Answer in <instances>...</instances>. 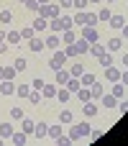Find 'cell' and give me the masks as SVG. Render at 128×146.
Returning <instances> with one entry per match:
<instances>
[{"label":"cell","mask_w":128,"mask_h":146,"mask_svg":"<svg viewBox=\"0 0 128 146\" xmlns=\"http://www.w3.org/2000/svg\"><path fill=\"white\" fill-rule=\"evenodd\" d=\"M5 36H8V33H5V31L0 28V41H5Z\"/></svg>","instance_id":"obj_56"},{"label":"cell","mask_w":128,"mask_h":146,"mask_svg":"<svg viewBox=\"0 0 128 146\" xmlns=\"http://www.w3.org/2000/svg\"><path fill=\"white\" fill-rule=\"evenodd\" d=\"M26 115H23V110L21 108H10V121H23Z\"/></svg>","instance_id":"obj_41"},{"label":"cell","mask_w":128,"mask_h":146,"mask_svg":"<svg viewBox=\"0 0 128 146\" xmlns=\"http://www.w3.org/2000/svg\"><path fill=\"white\" fill-rule=\"evenodd\" d=\"M105 80L108 82H118L121 80V69L118 67H105Z\"/></svg>","instance_id":"obj_14"},{"label":"cell","mask_w":128,"mask_h":146,"mask_svg":"<svg viewBox=\"0 0 128 146\" xmlns=\"http://www.w3.org/2000/svg\"><path fill=\"white\" fill-rule=\"evenodd\" d=\"M56 5H59V8H72V0H59Z\"/></svg>","instance_id":"obj_52"},{"label":"cell","mask_w":128,"mask_h":146,"mask_svg":"<svg viewBox=\"0 0 128 146\" xmlns=\"http://www.w3.org/2000/svg\"><path fill=\"white\" fill-rule=\"evenodd\" d=\"M31 28H33L36 33H44V31L49 28V18H44V15H36V21L31 23Z\"/></svg>","instance_id":"obj_7"},{"label":"cell","mask_w":128,"mask_h":146,"mask_svg":"<svg viewBox=\"0 0 128 146\" xmlns=\"http://www.w3.org/2000/svg\"><path fill=\"white\" fill-rule=\"evenodd\" d=\"M72 21H74V26H87V10H77L74 15H72Z\"/></svg>","instance_id":"obj_15"},{"label":"cell","mask_w":128,"mask_h":146,"mask_svg":"<svg viewBox=\"0 0 128 146\" xmlns=\"http://www.w3.org/2000/svg\"><path fill=\"white\" fill-rule=\"evenodd\" d=\"M123 49V38H118V36H113L108 44H105V51H110V54H115V51H121Z\"/></svg>","instance_id":"obj_9"},{"label":"cell","mask_w":128,"mask_h":146,"mask_svg":"<svg viewBox=\"0 0 128 146\" xmlns=\"http://www.w3.org/2000/svg\"><path fill=\"white\" fill-rule=\"evenodd\" d=\"M13 131H15V128H13V123H8V121H5V123H0V139H10V136H13Z\"/></svg>","instance_id":"obj_22"},{"label":"cell","mask_w":128,"mask_h":146,"mask_svg":"<svg viewBox=\"0 0 128 146\" xmlns=\"http://www.w3.org/2000/svg\"><path fill=\"white\" fill-rule=\"evenodd\" d=\"M108 23H110V28H115V31H118V28H123V26H126V18H123V15H110V21H108Z\"/></svg>","instance_id":"obj_23"},{"label":"cell","mask_w":128,"mask_h":146,"mask_svg":"<svg viewBox=\"0 0 128 146\" xmlns=\"http://www.w3.org/2000/svg\"><path fill=\"white\" fill-rule=\"evenodd\" d=\"M28 49H31V51H36V54H41V51L46 49V44H44V38H41V36L36 33V36H33V38L28 41Z\"/></svg>","instance_id":"obj_8"},{"label":"cell","mask_w":128,"mask_h":146,"mask_svg":"<svg viewBox=\"0 0 128 146\" xmlns=\"http://www.w3.org/2000/svg\"><path fill=\"white\" fill-rule=\"evenodd\" d=\"M44 44H46V49L56 51V49H62V36H59V33H51V36L44 38Z\"/></svg>","instance_id":"obj_6"},{"label":"cell","mask_w":128,"mask_h":146,"mask_svg":"<svg viewBox=\"0 0 128 146\" xmlns=\"http://www.w3.org/2000/svg\"><path fill=\"white\" fill-rule=\"evenodd\" d=\"M64 87H67V90H69V92H72V95H74V92H77V90H80V87H82V85H80V80H77V77H69V82H67V85H64Z\"/></svg>","instance_id":"obj_31"},{"label":"cell","mask_w":128,"mask_h":146,"mask_svg":"<svg viewBox=\"0 0 128 146\" xmlns=\"http://www.w3.org/2000/svg\"><path fill=\"white\" fill-rule=\"evenodd\" d=\"M82 38L90 41V44H95V41H100V33H97V28H92V26H82Z\"/></svg>","instance_id":"obj_4"},{"label":"cell","mask_w":128,"mask_h":146,"mask_svg":"<svg viewBox=\"0 0 128 146\" xmlns=\"http://www.w3.org/2000/svg\"><path fill=\"white\" fill-rule=\"evenodd\" d=\"M26 8H28V10H33V13H38V8H41V5H38V0H26Z\"/></svg>","instance_id":"obj_47"},{"label":"cell","mask_w":128,"mask_h":146,"mask_svg":"<svg viewBox=\"0 0 128 146\" xmlns=\"http://www.w3.org/2000/svg\"><path fill=\"white\" fill-rule=\"evenodd\" d=\"M123 90H126V85H123V82H113V90H110V92L121 100V98H123Z\"/></svg>","instance_id":"obj_37"},{"label":"cell","mask_w":128,"mask_h":146,"mask_svg":"<svg viewBox=\"0 0 128 146\" xmlns=\"http://www.w3.org/2000/svg\"><path fill=\"white\" fill-rule=\"evenodd\" d=\"M49 136H51V139L62 136V123H59V126H49Z\"/></svg>","instance_id":"obj_45"},{"label":"cell","mask_w":128,"mask_h":146,"mask_svg":"<svg viewBox=\"0 0 128 146\" xmlns=\"http://www.w3.org/2000/svg\"><path fill=\"white\" fill-rule=\"evenodd\" d=\"M115 108H118V110L126 115V113H128V100H118V105H115Z\"/></svg>","instance_id":"obj_49"},{"label":"cell","mask_w":128,"mask_h":146,"mask_svg":"<svg viewBox=\"0 0 128 146\" xmlns=\"http://www.w3.org/2000/svg\"><path fill=\"white\" fill-rule=\"evenodd\" d=\"M100 105H103V108H115V105H118V98H115L113 92H103Z\"/></svg>","instance_id":"obj_12"},{"label":"cell","mask_w":128,"mask_h":146,"mask_svg":"<svg viewBox=\"0 0 128 146\" xmlns=\"http://www.w3.org/2000/svg\"><path fill=\"white\" fill-rule=\"evenodd\" d=\"M59 21H62V31H69V28H74V21H72V15H59Z\"/></svg>","instance_id":"obj_28"},{"label":"cell","mask_w":128,"mask_h":146,"mask_svg":"<svg viewBox=\"0 0 128 146\" xmlns=\"http://www.w3.org/2000/svg\"><path fill=\"white\" fill-rule=\"evenodd\" d=\"M74 95H77V100H80V103H90V100H92V92H90V87H80Z\"/></svg>","instance_id":"obj_16"},{"label":"cell","mask_w":128,"mask_h":146,"mask_svg":"<svg viewBox=\"0 0 128 146\" xmlns=\"http://www.w3.org/2000/svg\"><path fill=\"white\" fill-rule=\"evenodd\" d=\"M105 3H115V0H105Z\"/></svg>","instance_id":"obj_60"},{"label":"cell","mask_w":128,"mask_h":146,"mask_svg":"<svg viewBox=\"0 0 128 146\" xmlns=\"http://www.w3.org/2000/svg\"><path fill=\"white\" fill-rule=\"evenodd\" d=\"M46 3H49V0H38V5H46Z\"/></svg>","instance_id":"obj_57"},{"label":"cell","mask_w":128,"mask_h":146,"mask_svg":"<svg viewBox=\"0 0 128 146\" xmlns=\"http://www.w3.org/2000/svg\"><path fill=\"white\" fill-rule=\"evenodd\" d=\"M0 80H3V67H0Z\"/></svg>","instance_id":"obj_58"},{"label":"cell","mask_w":128,"mask_h":146,"mask_svg":"<svg viewBox=\"0 0 128 146\" xmlns=\"http://www.w3.org/2000/svg\"><path fill=\"white\" fill-rule=\"evenodd\" d=\"M18 3H26V0H18Z\"/></svg>","instance_id":"obj_61"},{"label":"cell","mask_w":128,"mask_h":146,"mask_svg":"<svg viewBox=\"0 0 128 146\" xmlns=\"http://www.w3.org/2000/svg\"><path fill=\"white\" fill-rule=\"evenodd\" d=\"M77 41V33H74V28H69V31H62V44L67 46V44H74Z\"/></svg>","instance_id":"obj_18"},{"label":"cell","mask_w":128,"mask_h":146,"mask_svg":"<svg viewBox=\"0 0 128 146\" xmlns=\"http://www.w3.org/2000/svg\"><path fill=\"white\" fill-rule=\"evenodd\" d=\"M72 5H74L77 10H85V8L90 5V0H72Z\"/></svg>","instance_id":"obj_48"},{"label":"cell","mask_w":128,"mask_h":146,"mask_svg":"<svg viewBox=\"0 0 128 146\" xmlns=\"http://www.w3.org/2000/svg\"><path fill=\"white\" fill-rule=\"evenodd\" d=\"M28 100H31L33 105H38V103H41V92H38V90H31V92H28Z\"/></svg>","instance_id":"obj_42"},{"label":"cell","mask_w":128,"mask_h":146,"mask_svg":"<svg viewBox=\"0 0 128 146\" xmlns=\"http://www.w3.org/2000/svg\"><path fill=\"white\" fill-rule=\"evenodd\" d=\"M90 3H103V0H90Z\"/></svg>","instance_id":"obj_59"},{"label":"cell","mask_w":128,"mask_h":146,"mask_svg":"<svg viewBox=\"0 0 128 146\" xmlns=\"http://www.w3.org/2000/svg\"><path fill=\"white\" fill-rule=\"evenodd\" d=\"M123 38H128V23L123 26Z\"/></svg>","instance_id":"obj_54"},{"label":"cell","mask_w":128,"mask_h":146,"mask_svg":"<svg viewBox=\"0 0 128 146\" xmlns=\"http://www.w3.org/2000/svg\"><path fill=\"white\" fill-rule=\"evenodd\" d=\"M90 54H92V56H103V54H105V44H100V41L90 44Z\"/></svg>","instance_id":"obj_24"},{"label":"cell","mask_w":128,"mask_h":146,"mask_svg":"<svg viewBox=\"0 0 128 146\" xmlns=\"http://www.w3.org/2000/svg\"><path fill=\"white\" fill-rule=\"evenodd\" d=\"M10 141H13L15 146H23V144H26V133H23V131H13Z\"/></svg>","instance_id":"obj_27"},{"label":"cell","mask_w":128,"mask_h":146,"mask_svg":"<svg viewBox=\"0 0 128 146\" xmlns=\"http://www.w3.org/2000/svg\"><path fill=\"white\" fill-rule=\"evenodd\" d=\"M5 51H8V44H5V41H0V54H5Z\"/></svg>","instance_id":"obj_53"},{"label":"cell","mask_w":128,"mask_h":146,"mask_svg":"<svg viewBox=\"0 0 128 146\" xmlns=\"http://www.w3.org/2000/svg\"><path fill=\"white\" fill-rule=\"evenodd\" d=\"M28 92H31L28 85H18V87H15V95H18V98H28Z\"/></svg>","instance_id":"obj_40"},{"label":"cell","mask_w":128,"mask_h":146,"mask_svg":"<svg viewBox=\"0 0 128 146\" xmlns=\"http://www.w3.org/2000/svg\"><path fill=\"white\" fill-rule=\"evenodd\" d=\"M97 62H100L103 67H113V54H110V51H105L103 56H97Z\"/></svg>","instance_id":"obj_35"},{"label":"cell","mask_w":128,"mask_h":146,"mask_svg":"<svg viewBox=\"0 0 128 146\" xmlns=\"http://www.w3.org/2000/svg\"><path fill=\"white\" fill-rule=\"evenodd\" d=\"M110 15H113V13H110V8H100V10H97V21H103V23H108V21H110Z\"/></svg>","instance_id":"obj_33"},{"label":"cell","mask_w":128,"mask_h":146,"mask_svg":"<svg viewBox=\"0 0 128 146\" xmlns=\"http://www.w3.org/2000/svg\"><path fill=\"white\" fill-rule=\"evenodd\" d=\"M0 95H15V82L13 80H0Z\"/></svg>","instance_id":"obj_11"},{"label":"cell","mask_w":128,"mask_h":146,"mask_svg":"<svg viewBox=\"0 0 128 146\" xmlns=\"http://www.w3.org/2000/svg\"><path fill=\"white\" fill-rule=\"evenodd\" d=\"M33 136L36 139H44V136H49V123H36V128H33Z\"/></svg>","instance_id":"obj_17"},{"label":"cell","mask_w":128,"mask_h":146,"mask_svg":"<svg viewBox=\"0 0 128 146\" xmlns=\"http://www.w3.org/2000/svg\"><path fill=\"white\" fill-rule=\"evenodd\" d=\"M90 139H92V141H100V139H103V131H90Z\"/></svg>","instance_id":"obj_50"},{"label":"cell","mask_w":128,"mask_h":146,"mask_svg":"<svg viewBox=\"0 0 128 146\" xmlns=\"http://www.w3.org/2000/svg\"><path fill=\"white\" fill-rule=\"evenodd\" d=\"M95 80H97V77H95L92 72H82V74H80V85H82V87H90Z\"/></svg>","instance_id":"obj_19"},{"label":"cell","mask_w":128,"mask_h":146,"mask_svg":"<svg viewBox=\"0 0 128 146\" xmlns=\"http://www.w3.org/2000/svg\"><path fill=\"white\" fill-rule=\"evenodd\" d=\"M38 15H44V18L51 21V18H59V15H62V8H59L56 3H46V5L38 8Z\"/></svg>","instance_id":"obj_2"},{"label":"cell","mask_w":128,"mask_h":146,"mask_svg":"<svg viewBox=\"0 0 128 146\" xmlns=\"http://www.w3.org/2000/svg\"><path fill=\"white\" fill-rule=\"evenodd\" d=\"M97 23H100V21H97V13H90V10H87V26H92V28H95Z\"/></svg>","instance_id":"obj_44"},{"label":"cell","mask_w":128,"mask_h":146,"mask_svg":"<svg viewBox=\"0 0 128 146\" xmlns=\"http://www.w3.org/2000/svg\"><path fill=\"white\" fill-rule=\"evenodd\" d=\"M64 54H67L69 59H74V56H80V49H77V44H67V46H64Z\"/></svg>","instance_id":"obj_30"},{"label":"cell","mask_w":128,"mask_h":146,"mask_svg":"<svg viewBox=\"0 0 128 146\" xmlns=\"http://www.w3.org/2000/svg\"><path fill=\"white\" fill-rule=\"evenodd\" d=\"M41 98H56V87L54 85H44L41 87Z\"/></svg>","instance_id":"obj_32"},{"label":"cell","mask_w":128,"mask_h":146,"mask_svg":"<svg viewBox=\"0 0 128 146\" xmlns=\"http://www.w3.org/2000/svg\"><path fill=\"white\" fill-rule=\"evenodd\" d=\"M13 21V13L10 10H0V23H10Z\"/></svg>","instance_id":"obj_43"},{"label":"cell","mask_w":128,"mask_h":146,"mask_svg":"<svg viewBox=\"0 0 128 146\" xmlns=\"http://www.w3.org/2000/svg\"><path fill=\"white\" fill-rule=\"evenodd\" d=\"M126 90H128V87H126Z\"/></svg>","instance_id":"obj_62"},{"label":"cell","mask_w":128,"mask_h":146,"mask_svg":"<svg viewBox=\"0 0 128 146\" xmlns=\"http://www.w3.org/2000/svg\"><path fill=\"white\" fill-rule=\"evenodd\" d=\"M67 62H69V56L62 51V49H56L54 51V56H51V62H49V67L56 72V69H62V67H67Z\"/></svg>","instance_id":"obj_3"},{"label":"cell","mask_w":128,"mask_h":146,"mask_svg":"<svg viewBox=\"0 0 128 146\" xmlns=\"http://www.w3.org/2000/svg\"><path fill=\"white\" fill-rule=\"evenodd\" d=\"M118 82H123V85L128 87V69H123V72H121V80H118Z\"/></svg>","instance_id":"obj_51"},{"label":"cell","mask_w":128,"mask_h":146,"mask_svg":"<svg viewBox=\"0 0 128 146\" xmlns=\"http://www.w3.org/2000/svg\"><path fill=\"white\" fill-rule=\"evenodd\" d=\"M82 72H85V67H82V64H72V67H69V74H72V77H77V80H80V74H82Z\"/></svg>","instance_id":"obj_39"},{"label":"cell","mask_w":128,"mask_h":146,"mask_svg":"<svg viewBox=\"0 0 128 146\" xmlns=\"http://www.w3.org/2000/svg\"><path fill=\"white\" fill-rule=\"evenodd\" d=\"M59 123H64V126L74 123V115H72V110H67V108H64V110L59 113Z\"/></svg>","instance_id":"obj_25"},{"label":"cell","mask_w":128,"mask_h":146,"mask_svg":"<svg viewBox=\"0 0 128 146\" xmlns=\"http://www.w3.org/2000/svg\"><path fill=\"white\" fill-rule=\"evenodd\" d=\"M90 92H92V100L97 103V100L103 98V92H105V87H103V82H97V80H95V82L90 85Z\"/></svg>","instance_id":"obj_13"},{"label":"cell","mask_w":128,"mask_h":146,"mask_svg":"<svg viewBox=\"0 0 128 146\" xmlns=\"http://www.w3.org/2000/svg\"><path fill=\"white\" fill-rule=\"evenodd\" d=\"M97 113H100V108H97V103H95V100L82 103V115H85V118H95Z\"/></svg>","instance_id":"obj_5"},{"label":"cell","mask_w":128,"mask_h":146,"mask_svg":"<svg viewBox=\"0 0 128 146\" xmlns=\"http://www.w3.org/2000/svg\"><path fill=\"white\" fill-rule=\"evenodd\" d=\"M33 128H36V121H31V118H23L21 121V131L28 136V133H33Z\"/></svg>","instance_id":"obj_21"},{"label":"cell","mask_w":128,"mask_h":146,"mask_svg":"<svg viewBox=\"0 0 128 146\" xmlns=\"http://www.w3.org/2000/svg\"><path fill=\"white\" fill-rule=\"evenodd\" d=\"M5 41H8V44H21V31H8Z\"/></svg>","instance_id":"obj_34"},{"label":"cell","mask_w":128,"mask_h":146,"mask_svg":"<svg viewBox=\"0 0 128 146\" xmlns=\"http://www.w3.org/2000/svg\"><path fill=\"white\" fill-rule=\"evenodd\" d=\"M69 98H72V92L67 90V87H56V100L64 105V103H69Z\"/></svg>","instance_id":"obj_20"},{"label":"cell","mask_w":128,"mask_h":146,"mask_svg":"<svg viewBox=\"0 0 128 146\" xmlns=\"http://www.w3.org/2000/svg\"><path fill=\"white\" fill-rule=\"evenodd\" d=\"M54 77H56V85H62V87H64V85L69 82V77H72V74H69V69H67V67H62V69H56V72H54Z\"/></svg>","instance_id":"obj_10"},{"label":"cell","mask_w":128,"mask_h":146,"mask_svg":"<svg viewBox=\"0 0 128 146\" xmlns=\"http://www.w3.org/2000/svg\"><path fill=\"white\" fill-rule=\"evenodd\" d=\"M13 67H15V72H26V69H28V62H26L23 56H18V59L13 62Z\"/></svg>","instance_id":"obj_36"},{"label":"cell","mask_w":128,"mask_h":146,"mask_svg":"<svg viewBox=\"0 0 128 146\" xmlns=\"http://www.w3.org/2000/svg\"><path fill=\"white\" fill-rule=\"evenodd\" d=\"M44 85H46V82H44L41 77H33V82H31V87H33V90H38V92H41V87H44Z\"/></svg>","instance_id":"obj_46"},{"label":"cell","mask_w":128,"mask_h":146,"mask_svg":"<svg viewBox=\"0 0 128 146\" xmlns=\"http://www.w3.org/2000/svg\"><path fill=\"white\" fill-rule=\"evenodd\" d=\"M33 36H36V31H33L31 26H23V28H21V38H23V41H31Z\"/></svg>","instance_id":"obj_29"},{"label":"cell","mask_w":128,"mask_h":146,"mask_svg":"<svg viewBox=\"0 0 128 146\" xmlns=\"http://www.w3.org/2000/svg\"><path fill=\"white\" fill-rule=\"evenodd\" d=\"M90 131H92V128H90V123H87V121H80L77 126H72V131H69V139H72V141H80V139L90 136Z\"/></svg>","instance_id":"obj_1"},{"label":"cell","mask_w":128,"mask_h":146,"mask_svg":"<svg viewBox=\"0 0 128 146\" xmlns=\"http://www.w3.org/2000/svg\"><path fill=\"white\" fill-rule=\"evenodd\" d=\"M74 44H77L80 54H90V41H85L82 36H77V41H74Z\"/></svg>","instance_id":"obj_26"},{"label":"cell","mask_w":128,"mask_h":146,"mask_svg":"<svg viewBox=\"0 0 128 146\" xmlns=\"http://www.w3.org/2000/svg\"><path fill=\"white\" fill-rule=\"evenodd\" d=\"M123 67L128 69V54H123Z\"/></svg>","instance_id":"obj_55"},{"label":"cell","mask_w":128,"mask_h":146,"mask_svg":"<svg viewBox=\"0 0 128 146\" xmlns=\"http://www.w3.org/2000/svg\"><path fill=\"white\" fill-rule=\"evenodd\" d=\"M15 67H3V80H15Z\"/></svg>","instance_id":"obj_38"}]
</instances>
